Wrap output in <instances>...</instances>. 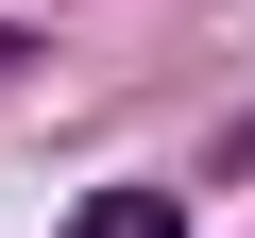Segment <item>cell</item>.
Wrapping results in <instances>:
<instances>
[{"instance_id": "6da1fadb", "label": "cell", "mask_w": 255, "mask_h": 238, "mask_svg": "<svg viewBox=\"0 0 255 238\" xmlns=\"http://www.w3.org/2000/svg\"><path fill=\"white\" fill-rule=\"evenodd\" d=\"M68 238H187V204H170V187H102Z\"/></svg>"}, {"instance_id": "7a4b0ae2", "label": "cell", "mask_w": 255, "mask_h": 238, "mask_svg": "<svg viewBox=\"0 0 255 238\" xmlns=\"http://www.w3.org/2000/svg\"><path fill=\"white\" fill-rule=\"evenodd\" d=\"M17 51H34V34H17V17H0V68H17Z\"/></svg>"}]
</instances>
